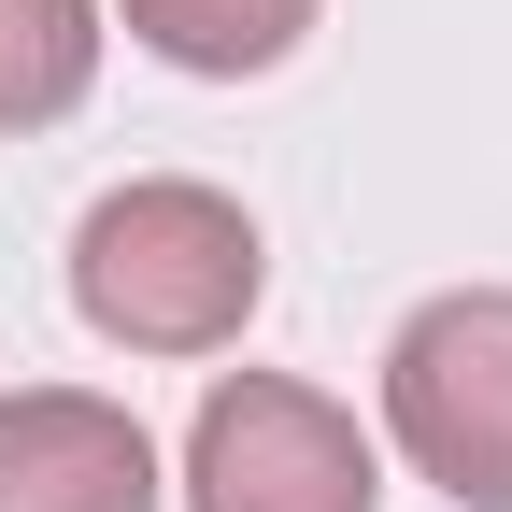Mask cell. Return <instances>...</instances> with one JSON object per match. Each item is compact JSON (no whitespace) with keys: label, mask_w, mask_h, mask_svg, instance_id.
<instances>
[{"label":"cell","mask_w":512,"mask_h":512,"mask_svg":"<svg viewBox=\"0 0 512 512\" xmlns=\"http://www.w3.org/2000/svg\"><path fill=\"white\" fill-rule=\"evenodd\" d=\"M256 285H271V242L228 185H114V200L72 228V313L114 342V356H214L242 342Z\"/></svg>","instance_id":"obj_1"},{"label":"cell","mask_w":512,"mask_h":512,"mask_svg":"<svg viewBox=\"0 0 512 512\" xmlns=\"http://www.w3.org/2000/svg\"><path fill=\"white\" fill-rule=\"evenodd\" d=\"M384 427L456 512H512V285H456L384 342Z\"/></svg>","instance_id":"obj_2"},{"label":"cell","mask_w":512,"mask_h":512,"mask_svg":"<svg viewBox=\"0 0 512 512\" xmlns=\"http://www.w3.org/2000/svg\"><path fill=\"white\" fill-rule=\"evenodd\" d=\"M185 512H384V456L342 399L285 370H228L185 427Z\"/></svg>","instance_id":"obj_3"},{"label":"cell","mask_w":512,"mask_h":512,"mask_svg":"<svg viewBox=\"0 0 512 512\" xmlns=\"http://www.w3.org/2000/svg\"><path fill=\"white\" fill-rule=\"evenodd\" d=\"M157 441L143 413L86 399V384H15L0 399V512H157Z\"/></svg>","instance_id":"obj_4"},{"label":"cell","mask_w":512,"mask_h":512,"mask_svg":"<svg viewBox=\"0 0 512 512\" xmlns=\"http://www.w3.org/2000/svg\"><path fill=\"white\" fill-rule=\"evenodd\" d=\"M128 43L171 57V72H200V86H242V72H285L299 29H313V0H114Z\"/></svg>","instance_id":"obj_5"},{"label":"cell","mask_w":512,"mask_h":512,"mask_svg":"<svg viewBox=\"0 0 512 512\" xmlns=\"http://www.w3.org/2000/svg\"><path fill=\"white\" fill-rule=\"evenodd\" d=\"M100 86V0H0V143L57 128Z\"/></svg>","instance_id":"obj_6"}]
</instances>
